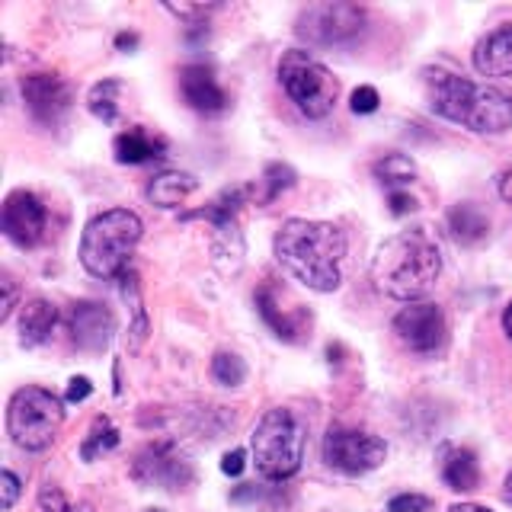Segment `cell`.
Masks as SVG:
<instances>
[{"mask_svg":"<svg viewBox=\"0 0 512 512\" xmlns=\"http://www.w3.org/2000/svg\"><path fill=\"white\" fill-rule=\"evenodd\" d=\"M276 260L288 276L314 292H336L343 279V256H346V234L330 221H308L288 218L272 240Z\"/></svg>","mask_w":512,"mask_h":512,"instance_id":"cell-1","label":"cell"},{"mask_svg":"<svg viewBox=\"0 0 512 512\" xmlns=\"http://www.w3.org/2000/svg\"><path fill=\"white\" fill-rule=\"evenodd\" d=\"M442 272V253L426 228L400 231L378 247L372 260V282L381 295L413 304L432 292Z\"/></svg>","mask_w":512,"mask_h":512,"instance_id":"cell-2","label":"cell"},{"mask_svg":"<svg viewBox=\"0 0 512 512\" xmlns=\"http://www.w3.org/2000/svg\"><path fill=\"white\" fill-rule=\"evenodd\" d=\"M426 93L432 112L477 135H503L512 128V96L496 87L448 71H426Z\"/></svg>","mask_w":512,"mask_h":512,"instance_id":"cell-3","label":"cell"},{"mask_svg":"<svg viewBox=\"0 0 512 512\" xmlns=\"http://www.w3.org/2000/svg\"><path fill=\"white\" fill-rule=\"evenodd\" d=\"M141 218L128 208H109V212L90 218L80 237V263L96 279H122L128 260L141 240Z\"/></svg>","mask_w":512,"mask_h":512,"instance_id":"cell-4","label":"cell"},{"mask_svg":"<svg viewBox=\"0 0 512 512\" xmlns=\"http://www.w3.org/2000/svg\"><path fill=\"white\" fill-rule=\"evenodd\" d=\"M253 464L266 480L282 484L295 477L304 461V426L301 420L285 407H272L260 416L253 436H250Z\"/></svg>","mask_w":512,"mask_h":512,"instance_id":"cell-5","label":"cell"},{"mask_svg":"<svg viewBox=\"0 0 512 512\" xmlns=\"http://www.w3.org/2000/svg\"><path fill=\"white\" fill-rule=\"evenodd\" d=\"M61 423H64V404L52 391L26 384V388H20L10 397L7 432L26 452H45L55 442Z\"/></svg>","mask_w":512,"mask_h":512,"instance_id":"cell-6","label":"cell"},{"mask_svg":"<svg viewBox=\"0 0 512 512\" xmlns=\"http://www.w3.org/2000/svg\"><path fill=\"white\" fill-rule=\"evenodd\" d=\"M279 80L285 93L292 96V103L308 119H324L336 103V93H340L336 77L311 52H301V48H292V52L282 55Z\"/></svg>","mask_w":512,"mask_h":512,"instance_id":"cell-7","label":"cell"},{"mask_svg":"<svg viewBox=\"0 0 512 512\" xmlns=\"http://www.w3.org/2000/svg\"><path fill=\"white\" fill-rule=\"evenodd\" d=\"M365 29V10L359 4H346V0H320V4L301 7L295 32L308 45H349L362 36Z\"/></svg>","mask_w":512,"mask_h":512,"instance_id":"cell-8","label":"cell"},{"mask_svg":"<svg viewBox=\"0 0 512 512\" xmlns=\"http://www.w3.org/2000/svg\"><path fill=\"white\" fill-rule=\"evenodd\" d=\"M132 477L141 487H157L167 493H180L186 490L192 480H196V468H192L189 455L180 445L170 439L151 442L148 448H141L135 464H132Z\"/></svg>","mask_w":512,"mask_h":512,"instance_id":"cell-9","label":"cell"},{"mask_svg":"<svg viewBox=\"0 0 512 512\" xmlns=\"http://www.w3.org/2000/svg\"><path fill=\"white\" fill-rule=\"evenodd\" d=\"M388 458V442L372 436V432L362 429H330L324 436V461L327 468L340 471L346 477H359L368 474L384 464Z\"/></svg>","mask_w":512,"mask_h":512,"instance_id":"cell-10","label":"cell"},{"mask_svg":"<svg viewBox=\"0 0 512 512\" xmlns=\"http://www.w3.org/2000/svg\"><path fill=\"white\" fill-rule=\"evenodd\" d=\"M256 311L266 320V327L285 343H301L304 333L311 330V311L272 279L256 288Z\"/></svg>","mask_w":512,"mask_h":512,"instance_id":"cell-11","label":"cell"},{"mask_svg":"<svg viewBox=\"0 0 512 512\" xmlns=\"http://www.w3.org/2000/svg\"><path fill=\"white\" fill-rule=\"evenodd\" d=\"M394 333L410 352H416V356H436V352L445 346L448 327H445V317L436 304L413 301L394 317Z\"/></svg>","mask_w":512,"mask_h":512,"instance_id":"cell-12","label":"cell"},{"mask_svg":"<svg viewBox=\"0 0 512 512\" xmlns=\"http://www.w3.org/2000/svg\"><path fill=\"white\" fill-rule=\"evenodd\" d=\"M23 103L29 109V116L36 119L42 128H58L64 125L71 112V87L64 84L58 74H26L20 80Z\"/></svg>","mask_w":512,"mask_h":512,"instance_id":"cell-13","label":"cell"},{"mask_svg":"<svg viewBox=\"0 0 512 512\" xmlns=\"http://www.w3.org/2000/svg\"><path fill=\"white\" fill-rule=\"evenodd\" d=\"M0 224H4L7 240H13L16 247H36L45 237V205L32 196L26 189H16L4 199V215H0Z\"/></svg>","mask_w":512,"mask_h":512,"instance_id":"cell-14","label":"cell"},{"mask_svg":"<svg viewBox=\"0 0 512 512\" xmlns=\"http://www.w3.org/2000/svg\"><path fill=\"white\" fill-rule=\"evenodd\" d=\"M116 333V320L106 304L80 301L71 308V340L84 352H103Z\"/></svg>","mask_w":512,"mask_h":512,"instance_id":"cell-15","label":"cell"},{"mask_svg":"<svg viewBox=\"0 0 512 512\" xmlns=\"http://www.w3.org/2000/svg\"><path fill=\"white\" fill-rule=\"evenodd\" d=\"M180 90L183 100L196 112H205V116L228 109V93L221 90L215 71L205 68V64H186L180 71Z\"/></svg>","mask_w":512,"mask_h":512,"instance_id":"cell-16","label":"cell"},{"mask_svg":"<svg viewBox=\"0 0 512 512\" xmlns=\"http://www.w3.org/2000/svg\"><path fill=\"white\" fill-rule=\"evenodd\" d=\"M250 186H234V189H224L221 196L215 202H208L205 208H199V212H186L183 221H208L215 228L218 237H234L237 240V212H240V205L247 202L250 196Z\"/></svg>","mask_w":512,"mask_h":512,"instance_id":"cell-17","label":"cell"},{"mask_svg":"<svg viewBox=\"0 0 512 512\" xmlns=\"http://www.w3.org/2000/svg\"><path fill=\"white\" fill-rule=\"evenodd\" d=\"M112 151H116L119 164H148V160L167 154V138L144 125H132L112 141Z\"/></svg>","mask_w":512,"mask_h":512,"instance_id":"cell-18","label":"cell"},{"mask_svg":"<svg viewBox=\"0 0 512 512\" xmlns=\"http://www.w3.org/2000/svg\"><path fill=\"white\" fill-rule=\"evenodd\" d=\"M474 68L484 77H512V26L493 29L477 42Z\"/></svg>","mask_w":512,"mask_h":512,"instance_id":"cell-19","label":"cell"},{"mask_svg":"<svg viewBox=\"0 0 512 512\" xmlns=\"http://www.w3.org/2000/svg\"><path fill=\"white\" fill-rule=\"evenodd\" d=\"M58 324V311L52 301L45 298H29L20 304V343L23 346H39L52 336Z\"/></svg>","mask_w":512,"mask_h":512,"instance_id":"cell-20","label":"cell"},{"mask_svg":"<svg viewBox=\"0 0 512 512\" xmlns=\"http://www.w3.org/2000/svg\"><path fill=\"white\" fill-rule=\"evenodd\" d=\"M448 231L458 240L461 247H477L484 244L490 234V218L484 215V208L474 202H458L448 212Z\"/></svg>","mask_w":512,"mask_h":512,"instance_id":"cell-21","label":"cell"},{"mask_svg":"<svg viewBox=\"0 0 512 512\" xmlns=\"http://www.w3.org/2000/svg\"><path fill=\"white\" fill-rule=\"evenodd\" d=\"M442 480L458 493H471L480 487V464L471 448H452L442 452Z\"/></svg>","mask_w":512,"mask_h":512,"instance_id":"cell-22","label":"cell"},{"mask_svg":"<svg viewBox=\"0 0 512 512\" xmlns=\"http://www.w3.org/2000/svg\"><path fill=\"white\" fill-rule=\"evenodd\" d=\"M196 176L192 173H180V170H167V173H157L154 180L148 183V199L157 208H176L183 205L192 192H196Z\"/></svg>","mask_w":512,"mask_h":512,"instance_id":"cell-23","label":"cell"},{"mask_svg":"<svg viewBox=\"0 0 512 512\" xmlns=\"http://www.w3.org/2000/svg\"><path fill=\"white\" fill-rule=\"evenodd\" d=\"M119 93H122V80H116V77H106L100 84H93L87 93V106L93 116L109 125L116 122L119 119Z\"/></svg>","mask_w":512,"mask_h":512,"instance_id":"cell-24","label":"cell"},{"mask_svg":"<svg viewBox=\"0 0 512 512\" xmlns=\"http://www.w3.org/2000/svg\"><path fill=\"white\" fill-rule=\"evenodd\" d=\"M122 282V298L125 304L132 308V317H135V324H132V346L141 349V343L148 340V311H144V298H141V285H138V276L135 272H125V276L119 279Z\"/></svg>","mask_w":512,"mask_h":512,"instance_id":"cell-25","label":"cell"},{"mask_svg":"<svg viewBox=\"0 0 512 512\" xmlns=\"http://www.w3.org/2000/svg\"><path fill=\"white\" fill-rule=\"evenodd\" d=\"M116 445H119V429L112 426L109 416H96L90 432H87V439H84V445H80V458H84V461H96L100 455L112 452Z\"/></svg>","mask_w":512,"mask_h":512,"instance_id":"cell-26","label":"cell"},{"mask_svg":"<svg viewBox=\"0 0 512 512\" xmlns=\"http://www.w3.org/2000/svg\"><path fill=\"white\" fill-rule=\"evenodd\" d=\"M372 170H375V176H378L384 186H391V192L400 189V186H407L413 176H416V167H413V160L407 154H388V157H381Z\"/></svg>","mask_w":512,"mask_h":512,"instance_id":"cell-27","label":"cell"},{"mask_svg":"<svg viewBox=\"0 0 512 512\" xmlns=\"http://www.w3.org/2000/svg\"><path fill=\"white\" fill-rule=\"evenodd\" d=\"M212 378L221 384V388H240L247 378V365L237 352H215L212 359Z\"/></svg>","mask_w":512,"mask_h":512,"instance_id":"cell-28","label":"cell"},{"mask_svg":"<svg viewBox=\"0 0 512 512\" xmlns=\"http://www.w3.org/2000/svg\"><path fill=\"white\" fill-rule=\"evenodd\" d=\"M260 186H266V189L260 192V196H256V202H260V205H269L272 199H279L285 189H292V186H295V170L288 167V164H269V167L263 170Z\"/></svg>","mask_w":512,"mask_h":512,"instance_id":"cell-29","label":"cell"},{"mask_svg":"<svg viewBox=\"0 0 512 512\" xmlns=\"http://www.w3.org/2000/svg\"><path fill=\"white\" fill-rule=\"evenodd\" d=\"M432 500L423 493H397L388 503V512H429Z\"/></svg>","mask_w":512,"mask_h":512,"instance_id":"cell-30","label":"cell"},{"mask_svg":"<svg viewBox=\"0 0 512 512\" xmlns=\"http://www.w3.org/2000/svg\"><path fill=\"white\" fill-rule=\"evenodd\" d=\"M39 512H74V509L55 484H45L39 490Z\"/></svg>","mask_w":512,"mask_h":512,"instance_id":"cell-31","label":"cell"},{"mask_svg":"<svg viewBox=\"0 0 512 512\" xmlns=\"http://www.w3.org/2000/svg\"><path fill=\"white\" fill-rule=\"evenodd\" d=\"M378 103H381V96H378L375 87L352 90V100H349V106H352V112H356V116H368V112H375Z\"/></svg>","mask_w":512,"mask_h":512,"instance_id":"cell-32","label":"cell"},{"mask_svg":"<svg viewBox=\"0 0 512 512\" xmlns=\"http://www.w3.org/2000/svg\"><path fill=\"white\" fill-rule=\"evenodd\" d=\"M0 506L4 509H13V503H16V496H20V477H16L13 471H4L0 474Z\"/></svg>","mask_w":512,"mask_h":512,"instance_id":"cell-33","label":"cell"},{"mask_svg":"<svg viewBox=\"0 0 512 512\" xmlns=\"http://www.w3.org/2000/svg\"><path fill=\"white\" fill-rule=\"evenodd\" d=\"M167 10L180 16V20H186L189 26H199V20H205V16L212 13L215 7H202V4H199V7H189V4H167Z\"/></svg>","mask_w":512,"mask_h":512,"instance_id":"cell-34","label":"cell"},{"mask_svg":"<svg viewBox=\"0 0 512 512\" xmlns=\"http://www.w3.org/2000/svg\"><path fill=\"white\" fill-rule=\"evenodd\" d=\"M244 468H247V455L240 452V448H234V452H228L221 458V471L228 477H240V474H244Z\"/></svg>","mask_w":512,"mask_h":512,"instance_id":"cell-35","label":"cell"},{"mask_svg":"<svg viewBox=\"0 0 512 512\" xmlns=\"http://www.w3.org/2000/svg\"><path fill=\"white\" fill-rule=\"evenodd\" d=\"M90 394H93V384H90V378L80 375V378H71V381H68V394H64V397H68L71 404H80V400H87Z\"/></svg>","mask_w":512,"mask_h":512,"instance_id":"cell-36","label":"cell"},{"mask_svg":"<svg viewBox=\"0 0 512 512\" xmlns=\"http://www.w3.org/2000/svg\"><path fill=\"white\" fill-rule=\"evenodd\" d=\"M388 202H391L394 215H407V212H413V208H416V199L410 196V192H404V189H394Z\"/></svg>","mask_w":512,"mask_h":512,"instance_id":"cell-37","label":"cell"},{"mask_svg":"<svg viewBox=\"0 0 512 512\" xmlns=\"http://www.w3.org/2000/svg\"><path fill=\"white\" fill-rule=\"evenodd\" d=\"M0 285H4V308H0V324H4V320H7V317L13 314V308H16V282L4 272V282H0Z\"/></svg>","mask_w":512,"mask_h":512,"instance_id":"cell-38","label":"cell"},{"mask_svg":"<svg viewBox=\"0 0 512 512\" xmlns=\"http://www.w3.org/2000/svg\"><path fill=\"white\" fill-rule=\"evenodd\" d=\"M496 189H500V199L512 208V164L500 173V180H496Z\"/></svg>","mask_w":512,"mask_h":512,"instance_id":"cell-39","label":"cell"},{"mask_svg":"<svg viewBox=\"0 0 512 512\" xmlns=\"http://www.w3.org/2000/svg\"><path fill=\"white\" fill-rule=\"evenodd\" d=\"M116 45L122 48V52H125V48H135V45H138V36H135V32H119V36H116Z\"/></svg>","mask_w":512,"mask_h":512,"instance_id":"cell-40","label":"cell"},{"mask_svg":"<svg viewBox=\"0 0 512 512\" xmlns=\"http://www.w3.org/2000/svg\"><path fill=\"white\" fill-rule=\"evenodd\" d=\"M448 512H493V509H487V506H477V503H458V506H452Z\"/></svg>","mask_w":512,"mask_h":512,"instance_id":"cell-41","label":"cell"},{"mask_svg":"<svg viewBox=\"0 0 512 512\" xmlns=\"http://www.w3.org/2000/svg\"><path fill=\"white\" fill-rule=\"evenodd\" d=\"M503 330L509 333V340H512V301L506 304V311H503Z\"/></svg>","mask_w":512,"mask_h":512,"instance_id":"cell-42","label":"cell"},{"mask_svg":"<svg viewBox=\"0 0 512 512\" xmlns=\"http://www.w3.org/2000/svg\"><path fill=\"white\" fill-rule=\"evenodd\" d=\"M503 496H506V503L512 506V471L506 474V484H503Z\"/></svg>","mask_w":512,"mask_h":512,"instance_id":"cell-43","label":"cell"},{"mask_svg":"<svg viewBox=\"0 0 512 512\" xmlns=\"http://www.w3.org/2000/svg\"><path fill=\"white\" fill-rule=\"evenodd\" d=\"M74 512H96V509H93V506H87V503H84V506H77V509H74Z\"/></svg>","mask_w":512,"mask_h":512,"instance_id":"cell-44","label":"cell"},{"mask_svg":"<svg viewBox=\"0 0 512 512\" xmlns=\"http://www.w3.org/2000/svg\"><path fill=\"white\" fill-rule=\"evenodd\" d=\"M151 512H157V509H151Z\"/></svg>","mask_w":512,"mask_h":512,"instance_id":"cell-45","label":"cell"}]
</instances>
